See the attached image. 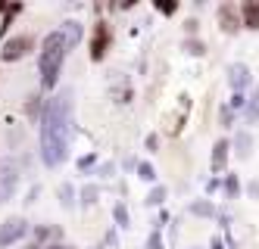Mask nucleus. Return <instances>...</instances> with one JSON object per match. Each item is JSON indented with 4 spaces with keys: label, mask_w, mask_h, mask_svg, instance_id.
I'll list each match as a JSON object with an SVG mask.
<instances>
[{
    "label": "nucleus",
    "mask_w": 259,
    "mask_h": 249,
    "mask_svg": "<svg viewBox=\"0 0 259 249\" xmlns=\"http://www.w3.org/2000/svg\"><path fill=\"white\" fill-rule=\"evenodd\" d=\"M72 140V93L60 90L44 103L41 112V162L47 168H57L69 159Z\"/></svg>",
    "instance_id": "f257e3e1"
},
{
    "label": "nucleus",
    "mask_w": 259,
    "mask_h": 249,
    "mask_svg": "<svg viewBox=\"0 0 259 249\" xmlns=\"http://www.w3.org/2000/svg\"><path fill=\"white\" fill-rule=\"evenodd\" d=\"M66 41H63V34L60 31H50L44 37V47H41V56H38V69H41V87L50 90V87H57L60 81V66L66 60Z\"/></svg>",
    "instance_id": "f03ea898"
},
{
    "label": "nucleus",
    "mask_w": 259,
    "mask_h": 249,
    "mask_svg": "<svg viewBox=\"0 0 259 249\" xmlns=\"http://www.w3.org/2000/svg\"><path fill=\"white\" fill-rule=\"evenodd\" d=\"M16 184H19V165L16 159H4L0 162V200H10L16 193Z\"/></svg>",
    "instance_id": "7ed1b4c3"
},
{
    "label": "nucleus",
    "mask_w": 259,
    "mask_h": 249,
    "mask_svg": "<svg viewBox=\"0 0 259 249\" xmlns=\"http://www.w3.org/2000/svg\"><path fill=\"white\" fill-rule=\"evenodd\" d=\"M31 47H34V41H31L28 34H16V37H10V41L4 44V50H0V60H4V63H16V60H22Z\"/></svg>",
    "instance_id": "20e7f679"
},
{
    "label": "nucleus",
    "mask_w": 259,
    "mask_h": 249,
    "mask_svg": "<svg viewBox=\"0 0 259 249\" xmlns=\"http://www.w3.org/2000/svg\"><path fill=\"white\" fill-rule=\"evenodd\" d=\"M25 234H28V221L16 215V218H10V221L0 224V246H10L16 240H22Z\"/></svg>",
    "instance_id": "39448f33"
},
{
    "label": "nucleus",
    "mask_w": 259,
    "mask_h": 249,
    "mask_svg": "<svg viewBox=\"0 0 259 249\" xmlns=\"http://www.w3.org/2000/svg\"><path fill=\"white\" fill-rule=\"evenodd\" d=\"M106 50H109V25L97 22L94 25V37H91V60L100 63L103 56H106Z\"/></svg>",
    "instance_id": "423d86ee"
},
{
    "label": "nucleus",
    "mask_w": 259,
    "mask_h": 249,
    "mask_svg": "<svg viewBox=\"0 0 259 249\" xmlns=\"http://www.w3.org/2000/svg\"><path fill=\"white\" fill-rule=\"evenodd\" d=\"M250 81H253L250 66H244V63H231V66H228V84H231L234 93H244V90L250 87Z\"/></svg>",
    "instance_id": "0eeeda50"
},
{
    "label": "nucleus",
    "mask_w": 259,
    "mask_h": 249,
    "mask_svg": "<svg viewBox=\"0 0 259 249\" xmlns=\"http://www.w3.org/2000/svg\"><path fill=\"white\" fill-rule=\"evenodd\" d=\"M228 150H231V143H228L225 137H222V140H215V146H212V171H215V175H222V171H225Z\"/></svg>",
    "instance_id": "6e6552de"
},
{
    "label": "nucleus",
    "mask_w": 259,
    "mask_h": 249,
    "mask_svg": "<svg viewBox=\"0 0 259 249\" xmlns=\"http://www.w3.org/2000/svg\"><path fill=\"white\" fill-rule=\"evenodd\" d=\"M57 31L63 34V41H66V47H69V50L81 41V25H78V22H72V19H69V22H63Z\"/></svg>",
    "instance_id": "1a4fd4ad"
},
{
    "label": "nucleus",
    "mask_w": 259,
    "mask_h": 249,
    "mask_svg": "<svg viewBox=\"0 0 259 249\" xmlns=\"http://www.w3.org/2000/svg\"><path fill=\"white\" fill-rule=\"evenodd\" d=\"M219 22H222V31H228V34H234L237 31V10L234 7H222L219 10Z\"/></svg>",
    "instance_id": "9d476101"
},
{
    "label": "nucleus",
    "mask_w": 259,
    "mask_h": 249,
    "mask_svg": "<svg viewBox=\"0 0 259 249\" xmlns=\"http://www.w3.org/2000/svg\"><path fill=\"white\" fill-rule=\"evenodd\" d=\"M240 13H244V25L247 28H259V4H244Z\"/></svg>",
    "instance_id": "9b49d317"
},
{
    "label": "nucleus",
    "mask_w": 259,
    "mask_h": 249,
    "mask_svg": "<svg viewBox=\"0 0 259 249\" xmlns=\"http://www.w3.org/2000/svg\"><path fill=\"white\" fill-rule=\"evenodd\" d=\"M234 146H237V156H240V159H247V156H250V146H253V137H250L247 131H244V134H237V137H234Z\"/></svg>",
    "instance_id": "f8f14e48"
},
{
    "label": "nucleus",
    "mask_w": 259,
    "mask_h": 249,
    "mask_svg": "<svg viewBox=\"0 0 259 249\" xmlns=\"http://www.w3.org/2000/svg\"><path fill=\"white\" fill-rule=\"evenodd\" d=\"M97 196H100V187L97 184H84L81 187V206H94Z\"/></svg>",
    "instance_id": "ddd939ff"
},
{
    "label": "nucleus",
    "mask_w": 259,
    "mask_h": 249,
    "mask_svg": "<svg viewBox=\"0 0 259 249\" xmlns=\"http://www.w3.org/2000/svg\"><path fill=\"white\" fill-rule=\"evenodd\" d=\"M191 212L194 215H215V206L209 200H200V203H191Z\"/></svg>",
    "instance_id": "4468645a"
},
{
    "label": "nucleus",
    "mask_w": 259,
    "mask_h": 249,
    "mask_svg": "<svg viewBox=\"0 0 259 249\" xmlns=\"http://www.w3.org/2000/svg\"><path fill=\"white\" fill-rule=\"evenodd\" d=\"M237 193H240V181H237V175H225V196L234 200Z\"/></svg>",
    "instance_id": "2eb2a0df"
},
{
    "label": "nucleus",
    "mask_w": 259,
    "mask_h": 249,
    "mask_svg": "<svg viewBox=\"0 0 259 249\" xmlns=\"http://www.w3.org/2000/svg\"><path fill=\"white\" fill-rule=\"evenodd\" d=\"M72 196H75L72 184H63V187H60V203H63V209H72V206H75V200H72Z\"/></svg>",
    "instance_id": "dca6fc26"
},
{
    "label": "nucleus",
    "mask_w": 259,
    "mask_h": 249,
    "mask_svg": "<svg viewBox=\"0 0 259 249\" xmlns=\"http://www.w3.org/2000/svg\"><path fill=\"white\" fill-rule=\"evenodd\" d=\"M162 203H165V187H153L147 193V206H162Z\"/></svg>",
    "instance_id": "f3484780"
},
{
    "label": "nucleus",
    "mask_w": 259,
    "mask_h": 249,
    "mask_svg": "<svg viewBox=\"0 0 259 249\" xmlns=\"http://www.w3.org/2000/svg\"><path fill=\"white\" fill-rule=\"evenodd\" d=\"M138 178H141V181H156V168L147 165V162H141V165H138Z\"/></svg>",
    "instance_id": "a211bd4d"
},
{
    "label": "nucleus",
    "mask_w": 259,
    "mask_h": 249,
    "mask_svg": "<svg viewBox=\"0 0 259 249\" xmlns=\"http://www.w3.org/2000/svg\"><path fill=\"white\" fill-rule=\"evenodd\" d=\"M244 119H247L250 125H253V122H259V97H253V103L244 109Z\"/></svg>",
    "instance_id": "6ab92c4d"
},
{
    "label": "nucleus",
    "mask_w": 259,
    "mask_h": 249,
    "mask_svg": "<svg viewBox=\"0 0 259 249\" xmlns=\"http://www.w3.org/2000/svg\"><path fill=\"white\" fill-rule=\"evenodd\" d=\"M113 215H116V224H119V227H128V212H125V206H116Z\"/></svg>",
    "instance_id": "aec40b11"
},
{
    "label": "nucleus",
    "mask_w": 259,
    "mask_h": 249,
    "mask_svg": "<svg viewBox=\"0 0 259 249\" xmlns=\"http://www.w3.org/2000/svg\"><path fill=\"white\" fill-rule=\"evenodd\" d=\"M94 162H97V153H91V156H81V159H78V168H81V171H88Z\"/></svg>",
    "instance_id": "412c9836"
},
{
    "label": "nucleus",
    "mask_w": 259,
    "mask_h": 249,
    "mask_svg": "<svg viewBox=\"0 0 259 249\" xmlns=\"http://www.w3.org/2000/svg\"><path fill=\"white\" fill-rule=\"evenodd\" d=\"M188 53H194V56H203V53H206V47H203V44H197V41H188Z\"/></svg>",
    "instance_id": "4be33fe9"
},
{
    "label": "nucleus",
    "mask_w": 259,
    "mask_h": 249,
    "mask_svg": "<svg viewBox=\"0 0 259 249\" xmlns=\"http://www.w3.org/2000/svg\"><path fill=\"white\" fill-rule=\"evenodd\" d=\"M147 249H162V240H159V231L150 237V240H147Z\"/></svg>",
    "instance_id": "5701e85b"
},
{
    "label": "nucleus",
    "mask_w": 259,
    "mask_h": 249,
    "mask_svg": "<svg viewBox=\"0 0 259 249\" xmlns=\"http://www.w3.org/2000/svg\"><path fill=\"white\" fill-rule=\"evenodd\" d=\"M240 106H244V93H234V97H231V109H240Z\"/></svg>",
    "instance_id": "b1692460"
},
{
    "label": "nucleus",
    "mask_w": 259,
    "mask_h": 249,
    "mask_svg": "<svg viewBox=\"0 0 259 249\" xmlns=\"http://www.w3.org/2000/svg\"><path fill=\"white\" fill-rule=\"evenodd\" d=\"M19 10H22L19 4H16V7H10V16H16V13H19ZM7 25H10V19H7V22H4V25H0V31H7Z\"/></svg>",
    "instance_id": "393cba45"
},
{
    "label": "nucleus",
    "mask_w": 259,
    "mask_h": 249,
    "mask_svg": "<svg viewBox=\"0 0 259 249\" xmlns=\"http://www.w3.org/2000/svg\"><path fill=\"white\" fill-rule=\"evenodd\" d=\"M159 10H162V13H175V10H178V4H159Z\"/></svg>",
    "instance_id": "a878e982"
},
{
    "label": "nucleus",
    "mask_w": 259,
    "mask_h": 249,
    "mask_svg": "<svg viewBox=\"0 0 259 249\" xmlns=\"http://www.w3.org/2000/svg\"><path fill=\"white\" fill-rule=\"evenodd\" d=\"M41 249H72V246H66V243H53V246H41Z\"/></svg>",
    "instance_id": "bb28decb"
},
{
    "label": "nucleus",
    "mask_w": 259,
    "mask_h": 249,
    "mask_svg": "<svg viewBox=\"0 0 259 249\" xmlns=\"http://www.w3.org/2000/svg\"><path fill=\"white\" fill-rule=\"evenodd\" d=\"M212 249H222V240H219V237L212 240Z\"/></svg>",
    "instance_id": "cd10ccee"
}]
</instances>
